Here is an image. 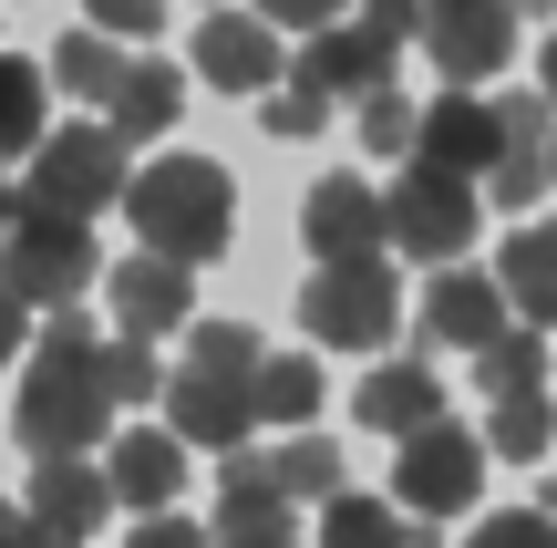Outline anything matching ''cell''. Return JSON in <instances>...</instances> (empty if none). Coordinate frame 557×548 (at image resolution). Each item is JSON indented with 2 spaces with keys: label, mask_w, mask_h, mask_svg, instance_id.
<instances>
[{
  "label": "cell",
  "mask_w": 557,
  "mask_h": 548,
  "mask_svg": "<svg viewBox=\"0 0 557 548\" xmlns=\"http://www.w3.org/2000/svg\"><path fill=\"white\" fill-rule=\"evenodd\" d=\"M145 393H165L156 342H94L83 310H52L41 321V363H32V383L11 404V435H21L32 466L41 455H94L114 435V414L145 404Z\"/></svg>",
  "instance_id": "1"
},
{
  "label": "cell",
  "mask_w": 557,
  "mask_h": 548,
  "mask_svg": "<svg viewBox=\"0 0 557 548\" xmlns=\"http://www.w3.org/2000/svg\"><path fill=\"white\" fill-rule=\"evenodd\" d=\"M259 363H269V342L248 321H207L197 342H186V363L165 373V414H176L165 435L238 455L248 425H259Z\"/></svg>",
  "instance_id": "2"
},
{
  "label": "cell",
  "mask_w": 557,
  "mask_h": 548,
  "mask_svg": "<svg viewBox=\"0 0 557 548\" xmlns=\"http://www.w3.org/2000/svg\"><path fill=\"white\" fill-rule=\"evenodd\" d=\"M124 218H135V239L156 248V259H227V218H238V186H227V166L207 156H156L135 166V186H124Z\"/></svg>",
  "instance_id": "3"
},
{
  "label": "cell",
  "mask_w": 557,
  "mask_h": 548,
  "mask_svg": "<svg viewBox=\"0 0 557 548\" xmlns=\"http://www.w3.org/2000/svg\"><path fill=\"white\" fill-rule=\"evenodd\" d=\"M124 186L135 176H124V135L114 124H52V135L32 145L21 207H41V218H103Z\"/></svg>",
  "instance_id": "4"
},
{
  "label": "cell",
  "mask_w": 557,
  "mask_h": 548,
  "mask_svg": "<svg viewBox=\"0 0 557 548\" xmlns=\"http://www.w3.org/2000/svg\"><path fill=\"white\" fill-rule=\"evenodd\" d=\"M382 207H393V248L423 259V269H455L465 239L485 228V186L455 176V166H423V156H403V176L382 186Z\"/></svg>",
  "instance_id": "5"
},
{
  "label": "cell",
  "mask_w": 557,
  "mask_h": 548,
  "mask_svg": "<svg viewBox=\"0 0 557 548\" xmlns=\"http://www.w3.org/2000/svg\"><path fill=\"white\" fill-rule=\"evenodd\" d=\"M299 331L331 352H382L403 331V280L393 259H331L299 280Z\"/></svg>",
  "instance_id": "6"
},
{
  "label": "cell",
  "mask_w": 557,
  "mask_h": 548,
  "mask_svg": "<svg viewBox=\"0 0 557 548\" xmlns=\"http://www.w3.org/2000/svg\"><path fill=\"white\" fill-rule=\"evenodd\" d=\"M0 280L32 310H73L83 290L103 280L94 218H41V207H11V239H0Z\"/></svg>",
  "instance_id": "7"
},
{
  "label": "cell",
  "mask_w": 557,
  "mask_h": 548,
  "mask_svg": "<svg viewBox=\"0 0 557 548\" xmlns=\"http://www.w3.org/2000/svg\"><path fill=\"white\" fill-rule=\"evenodd\" d=\"M393 497H403V517H434V528H444L455 508H475V497H485V435H465L455 414L423 425V435H403Z\"/></svg>",
  "instance_id": "8"
},
{
  "label": "cell",
  "mask_w": 557,
  "mask_h": 548,
  "mask_svg": "<svg viewBox=\"0 0 557 548\" xmlns=\"http://www.w3.org/2000/svg\"><path fill=\"white\" fill-rule=\"evenodd\" d=\"M423 52L455 94H475L517 62V11L506 0H423Z\"/></svg>",
  "instance_id": "9"
},
{
  "label": "cell",
  "mask_w": 557,
  "mask_h": 548,
  "mask_svg": "<svg viewBox=\"0 0 557 548\" xmlns=\"http://www.w3.org/2000/svg\"><path fill=\"white\" fill-rule=\"evenodd\" d=\"M299 239H310V269L382 259V248H393V207H382L372 176H320L310 197H299Z\"/></svg>",
  "instance_id": "10"
},
{
  "label": "cell",
  "mask_w": 557,
  "mask_h": 548,
  "mask_svg": "<svg viewBox=\"0 0 557 548\" xmlns=\"http://www.w3.org/2000/svg\"><path fill=\"white\" fill-rule=\"evenodd\" d=\"M413 321L434 352H485L496 331H517V301H506V280H485V269H434V280L413 290Z\"/></svg>",
  "instance_id": "11"
},
{
  "label": "cell",
  "mask_w": 557,
  "mask_h": 548,
  "mask_svg": "<svg viewBox=\"0 0 557 548\" xmlns=\"http://www.w3.org/2000/svg\"><path fill=\"white\" fill-rule=\"evenodd\" d=\"M197 73L218 83V94H278V83H289L278 21H259V11H207L197 21Z\"/></svg>",
  "instance_id": "12"
},
{
  "label": "cell",
  "mask_w": 557,
  "mask_h": 548,
  "mask_svg": "<svg viewBox=\"0 0 557 548\" xmlns=\"http://www.w3.org/2000/svg\"><path fill=\"white\" fill-rule=\"evenodd\" d=\"M496 124H506V145H496V166H485V207H537V186H557V176H547L557 103H547V94H506Z\"/></svg>",
  "instance_id": "13"
},
{
  "label": "cell",
  "mask_w": 557,
  "mask_h": 548,
  "mask_svg": "<svg viewBox=\"0 0 557 548\" xmlns=\"http://www.w3.org/2000/svg\"><path fill=\"white\" fill-rule=\"evenodd\" d=\"M103 290H114L124 342H165V331H186V310H197V269H186V259H156V248H135Z\"/></svg>",
  "instance_id": "14"
},
{
  "label": "cell",
  "mask_w": 557,
  "mask_h": 548,
  "mask_svg": "<svg viewBox=\"0 0 557 548\" xmlns=\"http://www.w3.org/2000/svg\"><path fill=\"white\" fill-rule=\"evenodd\" d=\"M103 517H114V476H103L94 455H41V466H32V528L41 538L83 548Z\"/></svg>",
  "instance_id": "15"
},
{
  "label": "cell",
  "mask_w": 557,
  "mask_h": 548,
  "mask_svg": "<svg viewBox=\"0 0 557 548\" xmlns=\"http://www.w3.org/2000/svg\"><path fill=\"white\" fill-rule=\"evenodd\" d=\"M496 145H506L496 103L455 94V83H444V103H423V135H413V156H423V166H455V176H475V186H485V166H496Z\"/></svg>",
  "instance_id": "16"
},
{
  "label": "cell",
  "mask_w": 557,
  "mask_h": 548,
  "mask_svg": "<svg viewBox=\"0 0 557 548\" xmlns=\"http://www.w3.org/2000/svg\"><path fill=\"white\" fill-rule=\"evenodd\" d=\"M289 73L320 83L331 103H361V94H382V83H393V52H382L361 21H331V32H310V52H289Z\"/></svg>",
  "instance_id": "17"
},
{
  "label": "cell",
  "mask_w": 557,
  "mask_h": 548,
  "mask_svg": "<svg viewBox=\"0 0 557 548\" xmlns=\"http://www.w3.org/2000/svg\"><path fill=\"white\" fill-rule=\"evenodd\" d=\"M351 414H361V435H423V425H444V383H434V363H372V383L351 393Z\"/></svg>",
  "instance_id": "18"
},
{
  "label": "cell",
  "mask_w": 557,
  "mask_h": 548,
  "mask_svg": "<svg viewBox=\"0 0 557 548\" xmlns=\"http://www.w3.org/2000/svg\"><path fill=\"white\" fill-rule=\"evenodd\" d=\"M103 476H114L124 508L165 517V508H176V487H186V435H124V446L103 455Z\"/></svg>",
  "instance_id": "19"
},
{
  "label": "cell",
  "mask_w": 557,
  "mask_h": 548,
  "mask_svg": "<svg viewBox=\"0 0 557 548\" xmlns=\"http://www.w3.org/2000/svg\"><path fill=\"white\" fill-rule=\"evenodd\" d=\"M176 114H186V73H176V62H124L103 124H114L124 145H145V135H176Z\"/></svg>",
  "instance_id": "20"
},
{
  "label": "cell",
  "mask_w": 557,
  "mask_h": 548,
  "mask_svg": "<svg viewBox=\"0 0 557 548\" xmlns=\"http://www.w3.org/2000/svg\"><path fill=\"white\" fill-rule=\"evenodd\" d=\"M310 548H444V538H434V517H403V508H382V497L341 487L331 508H320V538Z\"/></svg>",
  "instance_id": "21"
},
{
  "label": "cell",
  "mask_w": 557,
  "mask_h": 548,
  "mask_svg": "<svg viewBox=\"0 0 557 548\" xmlns=\"http://www.w3.org/2000/svg\"><path fill=\"white\" fill-rule=\"evenodd\" d=\"M496 280H506V301H517V321H557V218H527L517 239H506V259H496Z\"/></svg>",
  "instance_id": "22"
},
{
  "label": "cell",
  "mask_w": 557,
  "mask_h": 548,
  "mask_svg": "<svg viewBox=\"0 0 557 548\" xmlns=\"http://www.w3.org/2000/svg\"><path fill=\"white\" fill-rule=\"evenodd\" d=\"M207 538H218V548H299V508L278 487H218Z\"/></svg>",
  "instance_id": "23"
},
{
  "label": "cell",
  "mask_w": 557,
  "mask_h": 548,
  "mask_svg": "<svg viewBox=\"0 0 557 548\" xmlns=\"http://www.w3.org/2000/svg\"><path fill=\"white\" fill-rule=\"evenodd\" d=\"M114 83H124V52H114V32H62L52 41V94H83V103H114Z\"/></svg>",
  "instance_id": "24"
},
{
  "label": "cell",
  "mask_w": 557,
  "mask_h": 548,
  "mask_svg": "<svg viewBox=\"0 0 557 548\" xmlns=\"http://www.w3.org/2000/svg\"><path fill=\"white\" fill-rule=\"evenodd\" d=\"M547 446H557V414H547V393H506V404L485 414V455H506V466H537Z\"/></svg>",
  "instance_id": "25"
},
{
  "label": "cell",
  "mask_w": 557,
  "mask_h": 548,
  "mask_svg": "<svg viewBox=\"0 0 557 548\" xmlns=\"http://www.w3.org/2000/svg\"><path fill=\"white\" fill-rule=\"evenodd\" d=\"M475 383L496 393V404H506V393H537V383H547V342H537V321L496 331V342L475 352Z\"/></svg>",
  "instance_id": "26"
},
{
  "label": "cell",
  "mask_w": 557,
  "mask_h": 548,
  "mask_svg": "<svg viewBox=\"0 0 557 548\" xmlns=\"http://www.w3.org/2000/svg\"><path fill=\"white\" fill-rule=\"evenodd\" d=\"M41 135H52V124H41V73H32L21 52H0V166L32 156Z\"/></svg>",
  "instance_id": "27"
},
{
  "label": "cell",
  "mask_w": 557,
  "mask_h": 548,
  "mask_svg": "<svg viewBox=\"0 0 557 548\" xmlns=\"http://www.w3.org/2000/svg\"><path fill=\"white\" fill-rule=\"evenodd\" d=\"M310 414H320V363L269 352L259 363V425H310Z\"/></svg>",
  "instance_id": "28"
},
{
  "label": "cell",
  "mask_w": 557,
  "mask_h": 548,
  "mask_svg": "<svg viewBox=\"0 0 557 548\" xmlns=\"http://www.w3.org/2000/svg\"><path fill=\"white\" fill-rule=\"evenodd\" d=\"M351 124H361V145H372V156H413V135H423V114L393 94V83H382V94H361Z\"/></svg>",
  "instance_id": "29"
},
{
  "label": "cell",
  "mask_w": 557,
  "mask_h": 548,
  "mask_svg": "<svg viewBox=\"0 0 557 548\" xmlns=\"http://www.w3.org/2000/svg\"><path fill=\"white\" fill-rule=\"evenodd\" d=\"M259 103H269V135H278V145H310L320 124H331V94H320V83H299V73L278 83V94H259Z\"/></svg>",
  "instance_id": "30"
},
{
  "label": "cell",
  "mask_w": 557,
  "mask_h": 548,
  "mask_svg": "<svg viewBox=\"0 0 557 548\" xmlns=\"http://www.w3.org/2000/svg\"><path fill=\"white\" fill-rule=\"evenodd\" d=\"M465 548H557V517H537V508H506V517H485Z\"/></svg>",
  "instance_id": "31"
},
{
  "label": "cell",
  "mask_w": 557,
  "mask_h": 548,
  "mask_svg": "<svg viewBox=\"0 0 557 548\" xmlns=\"http://www.w3.org/2000/svg\"><path fill=\"white\" fill-rule=\"evenodd\" d=\"M361 32H372L382 41V52H403V41H423V0H361Z\"/></svg>",
  "instance_id": "32"
},
{
  "label": "cell",
  "mask_w": 557,
  "mask_h": 548,
  "mask_svg": "<svg viewBox=\"0 0 557 548\" xmlns=\"http://www.w3.org/2000/svg\"><path fill=\"white\" fill-rule=\"evenodd\" d=\"M83 11H94V32H124V41H145L165 21V0H83Z\"/></svg>",
  "instance_id": "33"
},
{
  "label": "cell",
  "mask_w": 557,
  "mask_h": 548,
  "mask_svg": "<svg viewBox=\"0 0 557 548\" xmlns=\"http://www.w3.org/2000/svg\"><path fill=\"white\" fill-rule=\"evenodd\" d=\"M341 11H361V0H259V21H278V32H331Z\"/></svg>",
  "instance_id": "34"
},
{
  "label": "cell",
  "mask_w": 557,
  "mask_h": 548,
  "mask_svg": "<svg viewBox=\"0 0 557 548\" xmlns=\"http://www.w3.org/2000/svg\"><path fill=\"white\" fill-rule=\"evenodd\" d=\"M124 548H218V538H207V528H186V517H145Z\"/></svg>",
  "instance_id": "35"
},
{
  "label": "cell",
  "mask_w": 557,
  "mask_h": 548,
  "mask_svg": "<svg viewBox=\"0 0 557 548\" xmlns=\"http://www.w3.org/2000/svg\"><path fill=\"white\" fill-rule=\"evenodd\" d=\"M21 331H32V301L0 280V363H21Z\"/></svg>",
  "instance_id": "36"
},
{
  "label": "cell",
  "mask_w": 557,
  "mask_h": 548,
  "mask_svg": "<svg viewBox=\"0 0 557 548\" xmlns=\"http://www.w3.org/2000/svg\"><path fill=\"white\" fill-rule=\"evenodd\" d=\"M41 528H32V508H11V497H0V548H32Z\"/></svg>",
  "instance_id": "37"
},
{
  "label": "cell",
  "mask_w": 557,
  "mask_h": 548,
  "mask_svg": "<svg viewBox=\"0 0 557 548\" xmlns=\"http://www.w3.org/2000/svg\"><path fill=\"white\" fill-rule=\"evenodd\" d=\"M537 94L557 103V41H537Z\"/></svg>",
  "instance_id": "38"
},
{
  "label": "cell",
  "mask_w": 557,
  "mask_h": 548,
  "mask_svg": "<svg viewBox=\"0 0 557 548\" xmlns=\"http://www.w3.org/2000/svg\"><path fill=\"white\" fill-rule=\"evenodd\" d=\"M506 11H517V21H547V11H557V0H506Z\"/></svg>",
  "instance_id": "39"
},
{
  "label": "cell",
  "mask_w": 557,
  "mask_h": 548,
  "mask_svg": "<svg viewBox=\"0 0 557 548\" xmlns=\"http://www.w3.org/2000/svg\"><path fill=\"white\" fill-rule=\"evenodd\" d=\"M11 207H21V186H11V176H0V228H11Z\"/></svg>",
  "instance_id": "40"
},
{
  "label": "cell",
  "mask_w": 557,
  "mask_h": 548,
  "mask_svg": "<svg viewBox=\"0 0 557 548\" xmlns=\"http://www.w3.org/2000/svg\"><path fill=\"white\" fill-rule=\"evenodd\" d=\"M547 517H557V476H547Z\"/></svg>",
  "instance_id": "41"
},
{
  "label": "cell",
  "mask_w": 557,
  "mask_h": 548,
  "mask_svg": "<svg viewBox=\"0 0 557 548\" xmlns=\"http://www.w3.org/2000/svg\"><path fill=\"white\" fill-rule=\"evenodd\" d=\"M547 176H557V145H547Z\"/></svg>",
  "instance_id": "42"
},
{
  "label": "cell",
  "mask_w": 557,
  "mask_h": 548,
  "mask_svg": "<svg viewBox=\"0 0 557 548\" xmlns=\"http://www.w3.org/2000/svg\"><path fill=\"white\" fill-rule=\"evenodd\" d=\"M32 548H62V538H32Z\"/></svg>",
  "instance_id": "43"
},
{
  "label": "cell",
  "mask_w": 557,
  "mask_h": 548,
  "mask_svg": "<svg viewBox=\"0 0 557 548\" xmlns=\"http://www.w3.org/2000/svg\"><path fill=\"white\" fill-rule=\"evenodd\" d=\"M207 11H218V0H207Z\"/></svg>",
  "instance_id": "44"
}]
</instances>
